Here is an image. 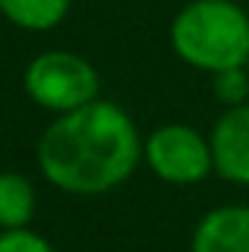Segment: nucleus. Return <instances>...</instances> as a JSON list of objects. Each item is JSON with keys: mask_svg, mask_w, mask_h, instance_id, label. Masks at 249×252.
<instances>
[{"mask_svg": "<svg viewBox=\"0 0 249 252\" xmlns=\"http://www.w3.org/2000/svg\"><path fill=\"white\" fill-rule=\"evenodd\" d=\"M247 70H249V59H247Z\"/></svg>", "mask_w": 249, "mask_h": 252, "instance_id": "11", "label": "nucleus"}, {"mask_svg": "<svg viewBox=\"0 0 249 252\" xmlns=\"http://www.w3.org/2000/svg\"><path fill=\"white\" fill-rule=\"evenodd\" d=\"M190 252H249V205L211 208L193 229Z\"/></svg>", "mask_w": 249, "mask_h": 252, "instance_id": "6", "label": "nucleus"}, {"mask_svg": "<svg viewBox=\"0 0 249 252\" xmlns=\"http://www.w3.org/2000/svg\"><path fill=\"white\" fill-rule=\"evenodd\" d=\"M70 12V0H0V15L27 32L56 30Z\"/></svg>", "mask_w": 249, "mask_h": 252, "instance_id": "8", "label": "nucleus"}, {"mask_svg": "<svg viewBox=\"0 0 249 252\" xmlns=\"http://www.w3.org/2000/svg\"><path fill=\"white\" fill-rule=\"evenodd\" d=\"M211 88H214V97H217L226 109L244 106L249 100V70H247V64H241V67H226V70L211 73Z\"/></svg>", "mask_w": 249, "mask_h": 252, "instance_id": "9", "label": "nucleus"}, {"mask_svg": "<svg viewBox=\"0 0 249 252\" xmlns=\"http://www.w3.org/2000/svg\"><path fill=\"white\" fill-rule=\"evenodd\" d=\"M38 170L53 188L100 196L121 188L144 158L135 121L112 100H94L59 115L38 138Z\"/></svg>", "mask_w": 249, "mask_h": 252, "instance_id": "1", "label": "nucleus"}, {"mask_svg": "<svg viewBox=\"0 0 249 252\" xmlns=\"http://www.w3.org/2000/svg\"><path fill=\"white\" fill-rule=\"evenodd\" d=\"M170 47L185 64L205 73L247 64V9L235 0H190L170 21Z\"/></svg>", "mask_w": 249, "mask_h": 252, "instance_id": "2", "label": "nucleus"}, {"mask_svg": "<svg viewBox=\"0 0 249 252\" xmlns=\"http://www.w3.org/2000/svg\"><path fill=\"white\" fill-rule=\"evenodd\" d=\"M211 153H214V170L249 188V103L226 109L208 135Z\"/></svg>", "mask_w": 249, "mask_h": 252, "instance_id": "5", "label": "nucleus"}, {"mask_svg": "<svg viewBox=\"0 0 249 252\" xmlns=\"http://www.w3.org/2000/svg\"><path fill=\"white\" fill-rule=\"evenodd\" d=\"M0 252H56V247L44 235H38L27 226V229L0 232Z\"/></svg>", "mask_w": 249, "mask_h": 252, "instance_id": "10", "label": "nucleus"}, {"mask_svg": "<svg viewBox=\"0 0 249 252\" xmlns=\"http://www.w3.org/2000/svg\"><path fill=\"white\" fill-rule=\"evenodd\" d=\"M27 97L53 115H67L100 97V73L79 53L44 50L24 70Z\"/></svg>", "mask_w": 249, "mask_h": 252, "instance_id": "3", "label": "nucleus"}, {"mask_svg": "<svg viewBox=\"0 0 249 252\" xmlns=\"http://www.w3.org/2000/svg\"><path fill=\"white\" fill-rule=\"evenodd\" d=\"M35 208H38V193L32 179L18 170H3L0 173V232L27 229L30 220L35 217Z\"/></svg>", "mask_w": 249, "mask_h": 252, "instance_id": "7", "label": "nucleus"}, {"mask_svg": "<svg viewBox=\"0 0 249 252\" xmlns=\"http://www.w3.org/2000/svg\"><path fill=\"white\" fill-rule=\"evenodd\" d=\"M147 167L167 185H196L214 170L211 141L185 124H164L144 138Z\"/></svg>", "mask_w": 249, "mask_h": 252, "instance_id": "4", "label": "nucleus"}]
</instances>
